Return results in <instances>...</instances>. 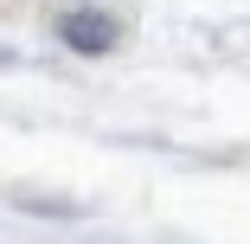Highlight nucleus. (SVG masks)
<instances>
[{"instance_id": "f257e3e1", "label": "nucleus", "mask_w": 250, "mask_h": 244, "mask_svg": "<svg viewBox=\"0 0 250 244\" xmlns=\"http://www.w3.org/2000/svg\"><path fill=\"white\" fill-rule=\"evenodd\" d=\"M64 39H77L83 52H103V45H109V26L96 20V13H77V20H64Z\"/></svg>"}]
</instances>
